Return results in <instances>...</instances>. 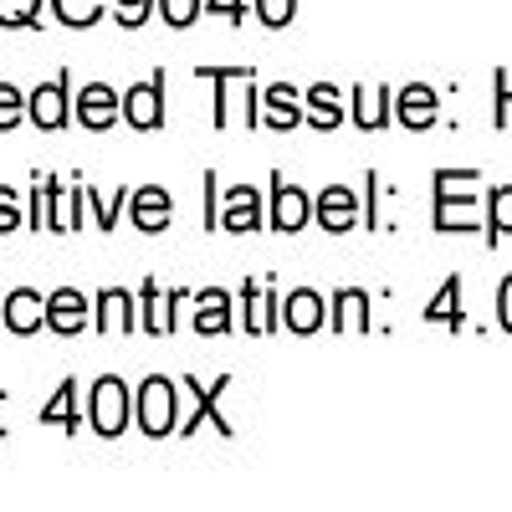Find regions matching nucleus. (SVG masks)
<instances>
[{"label": "nucleus", "mask_w": 512, "mask_h": 512, "mask_svg": "<svg viewBox=\"0 0 512 512\" xmlns=\"http://www.w3.org/2000/svg\"><path fill=\"white\" fill-rule=\"evenodd\" d=\"M21 195L11 190V185H0V236H11V231H21Z\"/></svg>", "instance_id": "nucleus-34"}, {"label": "nucleus", "mask_w": 512, "mask_h": 512, "mask_svg": "<svg viewBox=\"0 0 512 512\" xmlns=\"http://www.w3.org/2000/svg\"><path fill=\"white\" fill-rule=\"evenodd\" d=\"M67 103H72V88H67V77H57V82H41V88L26 98V118L36 123V128H67Z\"/></svg>", "instance_id": "nucleus-14"}, {"label": "nucleus", "mask_w": 512, "mask_h": 512, "mask_svg": "<svg viewBox=\"0 0 512 512\" xmlns=\"http://www.w3.org/2000/svg\"><path fill=\"white\" fill-rule=\"evenodd\" d=\"M364 221H369V231L384 226V216H379V175H374V169L364 175Z\"/></svg>", "instance_id": "nucleus-36"}, {"label": "nucleus", "mask_w": 512, "mask_h": 512, "mask_svg": "<svg viewBox=\"0 0 512 512\" xmlns=\"http://www.w3.org/2000/svg\"><path fill=\"white\" fill-rule=\"evenodd\" d=\"M395 113V93L379 88V82H359L354 88V123L364 128V134H374V128H384Z\"/></svg>", "instance_id": "nucleus-19"}, {"label": "nucleus", "mask_w": 512, "mask_h": 512, "mask_svg": "<svg viewBox=\"0 0 512 512\" xmlns=\"http://www.w3.org/2000/svg\"><path fill=\"white\" fill-rule=\"evenodd\" d=\"M303 123H313L318 134H333V128L344 123V93H338L333 82H313V88H308V118Z\"/></svg>", "instance_id": "nucleus-23"}, {"label": "nucleus", "mask_w": 512, "mask_h": 512, "mask_svg": "<svg viewBox=\"0 0 512 512\" xmlns=\"http://www.w3.org/2000/svg\"><path fill=\"white\" fill-rule=\"evenodd\" d=\"M88 420L103 441H118L128 425H134V390H128L118 374H103L88 395Z\"/></svg>", "instance_id": "nucleus-4"}, {"label": "nucleus", "mask_w": 512, "mask_h": 512, "mask_svg": "<svg viewBox=\"0 0 512 512\" xmlns=\"http://www.w3.org/2000/svg\"><path fill=\"white\" fill-rule=\"evenodd\" d=\"M21 118H26L21 88H16V82H0V134H6V128H16Z\"/></svg>", "instance_id": "nucleus-31"}, {"label": "nucleus", "mask_w": 512, "mask_h": 512, "mask_svg": "<svg viewBox=\"0 0 512 512\" xmlns=\"http://www.w3.org/2000/svg\"><path fill=\"white\" fill-rule=\"evenodd\" d=\"M128 221H134L144 236L169 231V221H175V195H169L164 185H139L134 195H128Z\"/></svg>", "instance_id": "nucleus-8"}, {"label": "nucleus", "mask_w": 512, "mask_h": 512, "mask_svg": "<svg viewBox=\"0 0 512 512\" xmlns=\"http://www.w3.org/2000/svg\"><path fill=\"white\" fill-rule=\"evenodd\" d=\"M241 318L246 333H262V282H241Z\"/></svg>", "instance_id": "nucleus-32"}, {"label": "nucleus", "mask_w": 512, "mask_h": 512, "mask_svg": "<svg viewBox=\"0 0 512 512\" xmlns=\"http://www.w3.org/2000/svg\"><path fill=\"white\" fill-rule=\"evenodd\" d=\"M82 323H88V297H82L77 287L47 292V328H52V333L72 338V333H82Z\"/></svg>", "instance_id": "nucleus-16"}, {"label": "nucleus", "mask_w": 512, "mask_h": 512, "mask_svg": "<svg viewBox=\"0 0 512 512\" xmlns=\"http://www.w3.org/2000/svg\"><path fill=\"white\" fill-rule=\"evenodd\" d=\"M200 338H221V333H231V297L221 292V287H205V292H195V323H190Z\"/></svg>", "instance_id": "nucleus-20"}, {"label": "nucleus", "mask_w": 512, "mask_h": 512, "mask_svg": "<svg viewBox=\"0 0 512 512\" xmlns=\"http://www.w3.org/2000/svg\"><path fill=\"white\" fill-rule=\"evenodd\" d=\"M507 231H512V185H497V190H492V210H487V231H482V236L497 246Z\"/></svg>", "instance_id": "nucleus-26"}, {"label": "nucleus", "mask_w": 512, "mask_h": 512, "mask_svg": "<svg viewBox=\"0 0 512 512\" xmlns=\"http://www.w3.org/2000/svg\"><path fill=\"white\" fill-rule=\"evenodd\" d=\"M0 318H6V328L16 338H31L41 323H47V297H41L36 287H16V292H6V303H0Z\"/></svg>", "instance_id": "nucleus-13"}, {"label": "nucleus", "mask_w": 512, "mask_h": 512, "mask_svg": "<svg viewBox=\"0 0 512 512\" xmlns=\"http://www.w3.org/2000/svg\"><path fill=\"white\" fill-rule=\"evenodd\" d=\"M205 16H226L231 26H246V0H205Z\"/></svg>", "instance_id": "nucleus-37"}, {"label": "nucleus", "mask_w": 512, "mask_h": 512, "mask_svg": "<svg viewBox=\"0 0 512 512\" xmlns=\"http://www.w3.org/2000/svg\"><path fill=\"white\" fill-rule=\"evenodd\" d=\"M497 318H502V328L512 333V277H507L502 292H497Z\"/></svg>", "instance_id": "nucleus-40"}, {"label": "nucleus", "mask_w": 512, "mask_h": 512, "mask_svg": "<svg viewBox=\"0 0 512 512\" xmlns=\"http://www.w3.org/2000/svg\"><path fill=\"white\" fill-rule=\"evenodd\" d=\"M41 21V0H0V26L6 31H26Z\"/></svg>", "instance_id": "nucleus-27"}, {"label": "nucleus", "mask_w": 512, "mask_h": 512, "mask_svg": "<svg viewBox=\"0 0 512 512\" xmlns=\"http://www.w3.org/2000/svg\"><path fill=\"white\" fill-rule=\"evenodd\" d=\"M323 318H328V297H323V292H313V287L287 292V303H282V323H287L297 338L318 333V328H323Z\"/></svg>", "instance_id": "nucleus-15"}, {"label": "nucleus", "mask_w": 512, "mask_h": 512, "mask_svg": "<svg viewBox=\"0 0 512 512\" xmlns=\"http://www.w3.org/2000/svg\"><path fill=\"white\" fill-rule=\"evenodd\" d=\"M88 200L98 205V231H113V226H118V205H128V195H123V190H113V195H98L93 185H88Z\"/></svg>", "instance_id": "nucleus-33"}, {"label": "nucleus", "mask_w": 512, "mask_h": 512, "mask_svg": "<svg viewBox=\"0 0 512 512\" xmlns=\"http://www.w3.org/2000/svg\"><path fill=\"white\" fill-rule=\"evenodd\" d=\"M313 221V200L297 190V185H287V175L282 169H272V200H267V226L277 231V236H292V231H303Z\"/></svg>", "instance_id": "nucleus-5"}, {"label": "nucleus", "mask_w": 512, "mask_h": 512, "mask_svg": "<svg viewBox=\"0 0 512 512\" xmlns=\"http://www.w3.org/2000/svg\"><path fill=\"white\" fill-rule=\"evenodd\" d=\"M205 82H216V128L256 118V77L251 67H200Z\"/></svg>", "instance_id": "nucleus-3"}, {"label": "nucleus", "mask_w": 512, "mask_h": 512, "mask_svg": "<svg viewBox=\"0 0 512 512\" xmlns=\"http://www.w3.org/2000/svg\"><path fill=\"white\" fill-rule=\"evenodd\" d=\"M262 226H267V200L256 195L251 185H236V190L221 200V231L251 236V231H262Z\"/></svg>", "instance_id": "nucleus-10"}, {"label": "nucleus", "mask_w": 512, "mask_h": 512, "mask_svg": "<svg viewBox=\"0 0 512 512\" xmlns=\"http://www.w3.org/2000/svg\"><path fill=\"white\" fill-rule=\"evenodd\" d=\"M180 384L175 379H164V374H149L139 384V395H134V425L149 436V441H164V436H175L180 431Z\"/></svg>", "instance_id": "nucleus-1"}, {"label": "nucleus", "mask_w": 512, "mask_h": 512, "mask_svg": "<svg viewBox=\"0 0 512 512\" xmlns=\"http://www.w3.org/2000/svg\"><path fill=\"white\" fill-rule=\"evenodd\" d=\"M118 113H123V93L108 88V82H88V88L77 93V118H82V128H93V134L113 128Z\"/></svg>", "instance_id": "nucleus-12"}, {"label": "nucleus", "mask_w": 512, "mask_h": 512, "mask_svg": "<svg viewBox=\"0 0 512 512\" xmlns=\"http://www.w3.org/2000/svg\"><path fill=\"white\" fill-rule=\"evenodd\" d=\"M477 185H482L477 169H441L436 175V231H456V236L487 231V221L466 216V205H477L466 190H477Z\"/></svg>", "instance_id": "nucleus-2"}, {"label": "nucleus", "mask_w": 512, "mask_h": 512, "mask_svg": "<svg viewBox=\"0 0 512 512\" xmlns=\"http://www.w3.org/2000/svg\"><path fill=\"white\" fill-rule=\"evenodd\" d=\"M118 6V26H128V31H139L144 21H149V11L159 6V0H113Z\"/></svg>", "instance_id": "nucleus-35"}, {"label": "nucleus", "mask_w": 512, "mask_h": 512, "mask_svg": "<svg viewBox=\"0 0 512 512\" xmlns=\"http://www.w3.org/2000/svg\"><path fill=\"white\" fill-rule=\"evenodd\" d=\"M251 11H256V21H262L267 31H282L297 16V0H251Z\"/></svg>", "instance_id": "nucleus-29"}, {"label": "nucleus", "mask_w": 512, "mask_h": 512, "mask_svg": "<svg viewBox=\"0 0 512 512\" xmlns=\"http://www.w3.org/2000/svg\"><path fill=\"white\" fill-rule=\"evenodd\" d=\"M47 6H52V16H57L62 26H72V31H88V26H98V21H103L108 0H47Z\"/></svg>", "instance_id": "nucleus-25"}, {"label": "nucleus", "mask_w": 512, "mask_h": 512, "mask_svg": "<svg viewBox=\"0 0 512 512\" xmlns=\"http://www.w3.org/2000/svg\"><path fill=\"white\" fill-rule=\"evenodd\" d=\"M195 292H185V287H159L154 277L139 287V328L144 333H154V338H164V333H175V308L180 303H190Z\"/></svg>", "instance_id": "nucleus-6"}, {"label": "nucleus", "mask_w": 512, "mask_h": 512, "mask_svg": "<svg viewBox=\"0 0 512 512\" xmlns=\"http://www.w3.org/2000/svg\"><path fill=\"white\" fill-rule=\"evenodd\" d=\"M297 98H303V93H297V82H272L267 103H262V123L277 128V134H292V128L308 118L303 108H297Z\"/></svg>", "instance_id": "nucleus-18"}, {"label": "nucleus", "mask_w": 512, "mask_h": 512, "mask_svg": "<svg viewBox=\"0 0 512 512\" xmlns=\"http://www.w3.org/2000/svg\"><path fill=\"white\" fill-rule=\"evenodd\" d=\"M123 118H128V128H139V134H154L164 123V72L123 93Z\"/></svg>", "instance_id": "nucleus-11"}, {"label": "nucleus", "mask_w": 512, "mask_h": 512, "mask_svg": "<svg viewBox=\"0 0 512 512\" xmlns=\"http://www.w3.org/2000/svg\"><path fill=\"white\" fill-rule=\"evenodd\" d=\"M512 123V82H507V72H497V128H507Z\"/></svg>", "instance_id": "nucleus-39"}, {"label": "nucleus", "mask_w": 512, "mask_h": 512, "mask_svg": "<svg viewBox=\"0 0 512 512\" xmlns=\"http://www.w3.org/2000/svg\"><path fill=\"white\" fill-rule=\"evenodd\" d=\"M185 390L195 395V415H190V420L180 425V436H195V425H200V420H216V431H221V436L231 441L236 431H231V420L221 415V395L231 390V374H221V379H210V384H200V379L190 374V379H185Z\"/></svg>", "instance_id": "nucleus-9"}, {"label": "nucleus", "mask_w": 512, "mask_h": 512, "mask_svg": "<svg viewBox=\"0 0 512 512\" xmlns=\"http://www.w3.org/2000/svg\"><path fill=\"white\" fill-rule=\"evenodd\" d=\"M134 323H139L134 297H128L123 287H103V292H98V308H93V328H98V333H128Z\"/></svg>", "instance_id": "nucleus-17"}, {"label": "nucleus", "mask_w": 512, "mask_h": 512, "mask_svg": "<svg viewBox=\"0 0 512 512\" xmlns=\"http://www.w3.org/2000/svg\"><path fill=\"white\" fill-rule=\"evenodd\" d=\"M159 11H164V26L185 31V26H195V21H200L205 0H159Z\"/></svg>", "instance_id": "nucleus-30"}, {"label": "nucleus", "mask_w": 512, "mask_h": 512, "mask_svg": "<svg viewBox=\"0 0 512 512\" xmlns=\"http://www.w3.org/2000/svg\"><path fill=\"white\" fill-rule=\"evenodd\" d=\"M456 313H461V277H446L441 292H436V303L425 308V323H446V318H456Z\"/></svg>", "instance_id": "nucleus-28"}, {"label": "nucleus", "mask_w": 512, "mask_h": 512, "mask_svg": "<svg viewBox=\"0 0 512 512\" xmlns=\"http://www.w3.org/2000/svg\"><path fill=\"white\" fill-rule=\"evenodd\" d=\"M221 226V205H216V169H205V231Z\"/></svg>", "instance_id": "nucleus-38"}, {"label": "nucleus", "mask_w": 512, "mask_h": 512, "mask_svg": "<svg viewBox=\"0 0 512 512\" xmlns=\"http://www.w3.org/2000/svg\"><path fill=\"white\" fill-rule=\"evenodd\" d=\"M328 313H333V328L338 333H364L369 328V292L364 287H338Z\"/></svg>", "instance_id": "nucleus-22"}, {"label": "nucleus", "mask_w": 512, "mask_h": 512, "mask_svg": "<svg viewBox=\"0 0 512 512\" xmlns=\"http://www.w3.org/2000/svg\"><path fill=\"white\" fill-rule=\"evenodd\" d=\"M395 123L405 128H431L436 123V93L425 88V82H405L395 93Z\"/></svg>", "instance_id": "nucleus-21"}, {"label": "nucleus", "mask_w": 512, "mask_h": 512, "mask_svg": "<svg viewBox=\"0 0 512 512\" xmlns=\"http://www.w3.org/2000/svg\"><path fill=\"white\" fill-rule=\"evenodd\" d=\"M313 221L328 231V236H344L364 221V200L349 190V185H328L318 200H313Z\"/></svg>", "instance_id": "nucleus-7"}, {"label": "nucleus", "mask_w": 512, "mask_h": 512, "mask_svg": "<svg viewBox=\"0 0 512 512\" xmlns=\"http://www.w3.org/2000/svg\"><path fill=\"white\" fill-rule=\"evenodd\" d=\"M41 425H62L67 436H77L82 431V410H77V379H67L62 390L41 405Z\"/></svg>", "instance_id": "nucleus-24"}]
</instances>
